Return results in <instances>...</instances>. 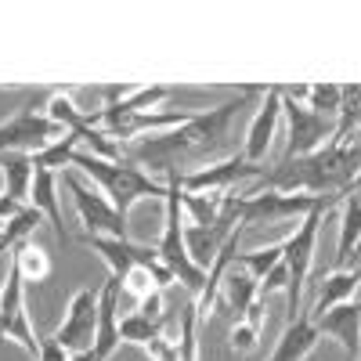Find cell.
I'll return each mask as SVG.
<instances>
[{"mask_svg":"<svg viewBox=\"0 0 361 361\" xmlns=\"http://www.w3.org/2000/svg\"><path fill=\"white\" fill-rule=\"evenodd\" d=\"M361 238V195L343 199V217H340V253H336V271H343L354 260V246Z\"/></svg>","mask_w":361,"mask_h":361,"instance_id":"obj_20","label":"cell"},{"mask_svg":"<svg viewBox=\"0 0 361 361\" xmlns=\"http://www.w3.org/2000/svg\"><path fill=\"white\" fill-rule=\"evenodd\" d=\"M0 336L15 340L29 357H40V336L33 322L25 314V279H22V267L11 257L8 260V275H4V289H0Z\"/></svg>","mask_w":361,"mask_h":361,"instance_id":"obj_7","label":"cell"},{"mask_svg":"<svg viewBox=\"0 0 361 361\" xmlns=\"http://www.w3.org/2000/svg\"><path fill=\"white\" fill-rule=\"evenodd\" d=\"M311 322L318 329V336H329L343 347L347 361H357V354H361V300H343V304L329 307L325 314H318Z\"/></svg>","mask_w":361,"mask_h":361,"instance_id":"obj_13","label":"cell"},{"mask_svg":"<svg viewBox=\"0 0 361 361\" xmlns=\"http://www.w3.org/2000/svg\"><path fill=\"white\" fill-rule=\"evenodd\" d=\"M357 286H361V267H354V271L343 267V271L325 275V279L318 282V296H314V307H311L307 318H318V314H325L329 307H336V304H343V300H350Z\"/></svg>","mask_w":361,"mask_h":361,"instance_id":"obj_18","label":"cell"},{"mask_svg":"<svg viewBox=\"0 0 361 361\" xmlns=\"http://www.w3.org/2000/svg\"><path fill=\"white\" fill-rule=\"evenodd\" d=\"M29 206L40 209V214L51 221L58 246H69V243H73L69 231H66L62 206H58V173H51V170H37V177H33V192H29Z\"/></svg>","mask_w":361,"mask_h":361,"instance_id":"obj_15","label":"cell"},{"mask_svg":"<svg viewBox=\"0 0 361 361\" xmlns=\"http://www.w3.org/2000/svg\"><path fill=\"white\" fill-rule=\"evenodd\" d=\"M156 257L173 275V282H180L199 300V293L206 286V271L192 260V253L185 246V221H180V180H177V173H166V217H163V235H159V243H156Z\"/></svg>","mask_w":361,"mask_h":361,"instance_id":"obj_4","label":"cell"},{"mask_svg":"<svg viewBox=\"0 0 361 361\" xmlns=\"http://www.w3.org/2000/svg\"><path fill=\"white\" fill-rule=\"evenodd\" d=\"M340 83H314L307 87V109L318 112V116H340Z\"/></svg>","mask_w":361,"mask_h":361,"instance_id":"obj_29","label":"cell"},{"mask_svg":"<svg viewBox=\"0 0 361 361\" xmlns=\"http://www.w3.org/2000/svg\"><path fill=\"white\" fill-rule=\"evenodd\" d=\"M260 325H264V300H257V304L250 307V314L243 318V322H235L231 325V350H253L257 347V340H260Z\"/></svg>","mask_w":361,"mask_h":361,"instance_id":"obj_25","label":"cell"},{"mask_svg":"<svg viewBox=\"0 0 361 361\" xmlns=\"http://www.w3.org/2000/svg\"><path fill=\"white\" fill-rule=\"evenodd\" d=\"M224 202L228 195H217V192H206V195H192L180 188V209H188L192 214V224L195 228H209V224H217L221 214H224Z\"/></svg>","mask_w":361,"mask_h":361,"instance_id":"obj_22","label":"cell"},{"mask_svg":"<svg viewBox=\"0 0 361 361\" xmlns=\"http://www.w3.org/2000/svg\"><path fill=\"white\" fill-rule=\"evenodd\" d=\"M322 217L325 209H314L300 221V228L282 243V264L289 271V322H296L304 314V286H307V275H311V260H314V246H318V231H322Z\"/></svg>","mask_w":361,"mask_h":361,"instance_id":"obj_6","label":"cell"},{"mask_svg":"<svg viewBox=\"0 0 361 361\" xmlns=\"http://www.w3.org/2000/svg\"><path fill=\"white\" fill-rule=\"evenodd\" d=\"M137 314L141 318H163V289H152L148 296L137 300Z\"/></svg>","mask_w":361,"mask_h":361,"instance_id":"obj_32","label":"cell"},{"mask_svg":"<svg viewBox=\"0 0 361 361\" xmlns=\"http://www.w3.org/2000/svg\"><path fill=\"white\" fill-rule=\"evenodd\" d=\"M336 199L329 195H300V192H250L243 199L231 195V206H235V217L238 224H279V221H289V217H300L304 221L314 209H329Z\"/></svg>","mask_w":361,"mask_h":361,"instance_id":"obj_5","label":"cell"},{"mask_svg":"<svg viewBox=\"0 0 361 361\" xmlns=\"http://www.w3.org/2000/svg\"><path fill=\"white\" fill-rule=\"evenodd\" d=\"M98 293H102V286L76 289L73 300H69V307H66V318L58 322L54 336H51L69 357L87 354L90 347H94V333H98Z\"/></svg>","mask_w":361,"mask_h":361,"instance_id":"obj_8","label":"cell"},{"mask_svg":"<svg viewBox=\"0 0 361 361\" xmlns=\"http://www.w3.org/2000/svg\"><path fill=\"white\" fill-rule=\"evenodd\" d=\"M257 300H260V286H257V279L250 275V271H243V267L235 271V264H231V271H228L224 282H221L217 304H221L224 311H231L235 322H243V318L250 314V307L257 304Z\"/></svg>","mask_w":361,"mask_h":361,"instance_id":"obj_16","label":"cell"},{"mask_svg":"<svg viewBox=\"0 0 361 361\" xmlns=\"http://www.w3.org/2000/svg\"><path fill=\"white\" fill-rule=\"evenodd\" d=\"M282 289H289V271H286V264H279V267L267 271V279L260 282V300L271 296V293H282Z\"/></svg>","mask_w":361,"mask_h":361,"instance_id":"obj_31","label":"cell"},{"mask_svg":"<svg viewBox=\"0 0 361 361\" xmlns=\"http://www.w3.org/2000/svg\"><path fill=\"white\" fill-rule=\"evenodd\" d=\"M250 177H264V166L250 163L246 156H228L221 163H209V166H199V170H188V173H177L180 188L192 192V195H206V192H231L238 180H250Z\"/></svg>","mask_w":361,"mask_h":361,"instance_id":"obj_11","label":"cell"},{"mask_svg":"<svg viewBox=\"0 0 361 361\" xmlns=\"http://www.w3.org/2000/svg\"><path fill=\"white\" fill-rule=\"evenodd\" d=\"M357 361H361V354H357Z\"/></svg>","mask_w":361,"mask_h":361,"instance_id":"obj_36","label":"cell"},{"mask_svg":"<svg viewBox=\"0 0 361 361\" xmlns=\"http://www.w3.org/2000/svg\"><path fill=\"white\" fill-rule=\"evenodd\" d=\"M145 354L152 357V361H180V347H177V340H170L166 333L156 336L152 343H145Z\"/></svg>","mask_w":361,"mask_h":361,"instance_id":"obj_30","label":"cell"},{"mask_svg":"<svg viewBox=\"0 0 361 361\" xmlns=\"http://www.w3.org/2000/svg\"><path fill=\"white\" fill-rule=\"evenodd\" d=\"M340 123L333 127V141L329 145H347L350 130L361 127V83H343L340 87Z\"/></svg>","mask_w":361,"mask_h":361,"instance_id":"obj_21","label":"cell"},{"mask_svg":"<svg viewBox=\"0 0 361 361\" xmlns=\"http://www.w3.org/2000/svg\"><path fill=\"white\" fill-rule=\"evenodd\" d=\"M37 361H69V354L47 336V340H40V357H37Z\"/></svg>","mask_w":361,"mask_h":361,"instance_id":"obj_34","label":"cell"},{"mask_svg":"<svg viewBox=\"0 0 361 361\" xmlns=\"http://www.w3.org/2000/svg\"><path fill=\"white\" fill-rule=\"evenodd\" d=\"M0 173H4V195L15 199V202H25L29 192H33V177H37L33 156H29V152L0 156Z\"/></svg>","mask_w":361,"mask_h":361,"instance_id":"obj_19","label":"cell"},{"mask_svg":"<svg viewBox=\"0 0 361 361\" xmlns=\"http://www.w3.org/2000/svg\"><path fill=\"white\" fill-rule=\"evenodd\" d=\"M73 166H80L87 177H94L102 195L119 214H130V206L141 199H166V180H156L152 173L134 166L130 159H102V156H90V152H80L76 148Z\"/></svg>","mask_w":361,"mask_h":361,"instance_id":"obj_3","label":"cell"},{"mask_svg":"<svg viewBox=\"0 0 361 361\" xmlns=\"http://www.w3.org/2000/svg\"><path fill=\"white\" fill-rule=\"evenodd\" d=\"M66 188L73 192L76 214H80V224L87 228V235H94V238H127V214H119L102 192H90L87 185H80L76 173H66Z\"/></svg>","mask_w":361,"mask_h":361,"instance_id":"obj_10","label":"cell"},{"mask_svg":"<svg viewBox=\"0 0 361 361\" xmlns=\"http://www.w3.org/2000/svg\"><path fill=\"white\" fill-rule=\"evenodd\" d=\"M66 130L54 123L47 112H37V102L25 105L18 116H11L8 123H0V156L8 152H40V148L54 145Z\"/></svg>","mask_w":361,"mask_h":361,"instance_id":"obj_9","label":"cell"},{"mask_svg":"<svg viewBox=\"0 0 361 361\" xmlns=\"http://www.w3.org/2000/svg\"><path fill=\"white\" fill-rule=\"evenodd\" d=\"M180 361H199V311H195V296L180 307Z\"/></svg>","mask_w":361,"mask_h":361,"instance_id":"obj_26","label":"cell"},{"mask_svg":"<svg viewBox=\"0 0 361 361\" xmlns=\"http://www.w3.org/2000/svg\"><path fill=\"white\" fill-rule=\"evenodd\" d=\"M11 257L18 260L22 279H25V282H40V279H47V275H51V260H47V253H44L40 246L22 243V246H15V253H11Z\"/></svg>","mask_w":361,"mask_h":361,"instance_id":"obj_28","label":"cell"},{"mask_svg":"<svg viewBox=\"0 0 361 361\" xmlns=\"http://www.w3.org/2000/svg\"><path fill=\"white\" fill-rule=\"evenodd\" d=\"M166 325H170V314H163V318H141V314L134 311V314H127L123 322H119V340L145 347V343H152L156 336H163Z\"/></svg>","mask_w":361,"mask_h":361,"instance_id":"obj_23","label":"cell"},{"mask_svg":"<svg viewBox=\"0 0 361 361\" xmlns=\"http://www.w3.org/2000/svg\"><path fill=\"white\" fill-rule=\"evenodd\" d=\"M279 119H282V87H264V105L257 109L253 123L246 130V145H243V156L250 163H260L267 156L275 130H279Z\"/></svg>","mask_w":361,"mask_h":361,"instance_id":"obj_14","label":"cell"},{"mask_svg":"<svg viewBox=\"0 0 361 361\" xmlns=\"http://www.w3.org/2000/svg\"><path fill=\"white\" fill-rule=\"evenodd\" d=\"M361 177V148L354 145H325L311 156L282 159L279 170H264V188L271 192H300V195H350Z\"/></svg>","mask_w":361,"mask_h":361,"instance_id":"obj_2","label":"cell"},{"mask_svg":"<svg viewBox=\"0 0 361 361\" xmlns=\"http://www.w3.org/2000/svg\"><path fill=\"white\" fill-rule=\"evenodd\" d=\"M354 257H361V238H357V246H354Z\"/></svg>","mask_w":361,"mask_h":361,"instance_id":"obj_35","label":"cell"},{"mask_svg":"<svg viewBox=\"0 0 361 361\" xmlns=\"http://www.w3.org/2000/svg\"><path fill=\"white\" fill-rule=\"evenodd\" d=\"M260 87H243L238 90V98L209 109V112H192V119L185 127L177 130H163V134H152V137H141L134 148H130V163H148L163 173H177V159H185L188 152H206V148H214L224 141L228 127L235 112L243 109L246 98H257Z\"/></svg>","mask_w":361,"mask_h":361,"instance_id":"obj_1","label":"cell"},{"mask_svg":"<svg viewBox=\"0 0 361 361\" xmlns=\"http://www.w3.org/2000/svg\"><path fill=\"white\" fill-rule=\"evenodd\" d=\"M318 340H322V336H318L314 322H311L307 314H300L296 322H289V325L282 329V336H279V343H275V354H271L267 361H304V357L314 350Z\"/></svg>","mask_w":361,"mask_h":361,"instance_id":"obj_17","label":"cell"},{"mask_svg":"<svg viewBox=\"0 0 361 361\" xmlns=\"http://www.w3.org/2000/svg\"><path fill=\"white\" fill-rule=\"evenodd\" d=\"M282 264V243L279 246H267V250H253V253H235V267L250 271V275L257 279V286L267 279L271 267Z\"/></svg>","mask_w":361,"mask_h":361,"instance_id":"obj_27","label":"cell"},{"mask_svg":"<svg viewBox=\"0 0 361 361\" xmlns=\"http://www.w3.org/2000/svg\"><path fill=\"white\" fill-rule=\"evenodd\" d=\"M76 145H80V134H62L54 145L40 148V152H33V166L37 170H58V166H73V152H76Z\"/></svg>","mask_w":361,"mask_h":361,"instance_id":"obj_24","label":"cell"},{"mask_svg":"<svg viewBox=\"0 0 361 361\" xmlns=\"http://www.w3.org/2000/svg\"><path fill=\"white\" fill-rule=\"evenodd\" d=\"M282 116L289 119V148H286V159H300V156L318 152L325 137L333 141V123H329L325 116L311 112L304 102H293L289 94H282Z\"/></svg>","mask_w":361,"mask_h":361,"instance_id":"obj_12","label":"cell"},{"mask_svg":"<svg viewBox=\"0 0 361 361\" xmlns=\"http://www.w3.org/2000/svg\"><path fill=\"white\" fill-rule=\"evenodd\" d=\"M22 209H25V202H15V199H8L4 192H0V228H4L8 221H15Z\"/></svg>","mask_w":361,"mask_h":361,"instance_id":"obj_33","label":"cell"}]
</instances>
